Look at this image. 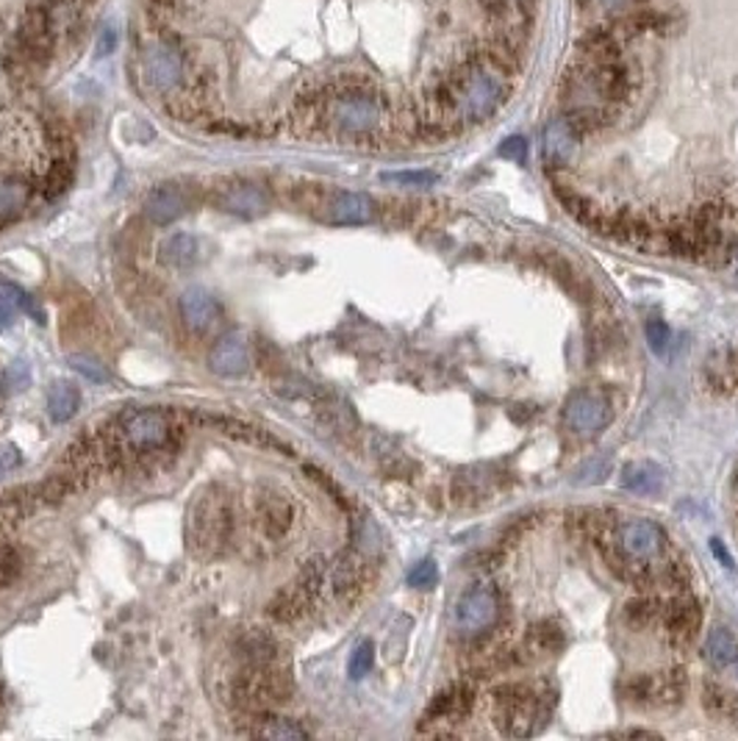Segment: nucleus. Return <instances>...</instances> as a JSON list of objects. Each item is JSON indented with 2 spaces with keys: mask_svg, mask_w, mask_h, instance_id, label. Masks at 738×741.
<instances>
[{
  "mask_svg": "<svg viewBox=\"0 0 738 741\" xmlns=\"http://www.w3.org/2000/svg\"><path fill=\"white\" fill-rule=\"evenodd\" d=\"M702 378L709 384L711 392L716 394H736L738 392V348H722L709 355Z\"/></svg>",
  "mask_w": 738,
  "mask_h": 741,
  "instance_id": "dca6fc26",
  "label": "nucleus"
},
{
  "mask_svg": "<svg viewBox=\"0 0 738 741\" xmlns=\"http://www.w3.org/2000/svg\"><path fill=\"white\" fill-rule=\"evenodd\" d=\"M70 367L84 375L86 380H92V384H106L109 380V373H106L104 364L95 362L92 355H70Z\"/></svg>",
  "mask_w": 738,
  "mask_h": 741,
  "instance_id": "7c9ffc66",
  "label": "nucleus"
},
{
  "mask_svg": "<svg viewBox=\"0 0 738 741\" xmlns=\"http://www.w3.org/2000/svg\"><path fill=\"white\" fill-rule=\"evenodd\" d=\"M702 708L722 722H738V694L714 680L702 687Z\"/></svg>",
  "mask_w": 738,
  "mask_h": 741,
  "instance_id": "4be33fe9",
  "label": "nucleus"
},
{
  "mask_svg": "<svg viewBox=\"0 0 738 741\" xmlns=\"http://www.w3.org/2000/svg\"><path fill=\"white\" fill-rule=\"evenodd\" d=\"M500 156L503 159H511V161H525V156H528V142L522 139V136H511V139H506L500 145Z\"/></svg>",
  "mask_w": 738,
  "mask_h": 741,
  "instance_id": "f704fd0d",
  "label": "nucleus"
},
{
  "mask_svg": "<svg viewBox=\"0 0 738 741\" xmlns=\"http://www.w3.org/2000/svg\"><path fill=\"white\" fill-rule=\"evenodd\" d=\"M292 517V506L283 497H267V500H262V527L273 539H278V536H283L289 531Z\"/></svg>",
  "mask_w": 738,
  "mask_h": 741,
  "instance_id": "393cba45",
  "label": "nucleus"
},
{
  "mask_svg": "<svg viewBox=\"0 0 738 741\" xmlns=\"http://www.w3.org/2000/svg\"><path fill=\"white\" fill-rule=\"evenodd\" d=\"M736 653H738L736 636H733L730 631H725V628H714V631L709 633V639L702 642V661L709 664L714 672H725L733 664V658H736Z\"/></svg>",
  "mask_w": 738,
  "mask_h": 741,
  "instance_id": "412c9836",
  "label": "nucleus"
},
{
  "mask_svg": "<svg viewBox=\"0 0 738 741\" xmlns=\"http://www.w3.org/2000/svg\"><path fill=\"white\" fill-rule=\"evenodd\" d=\"M711 552H714L716 558H719V564L725 567V570H733V558H730V552H727V547H725V542L722 539H711Z\"/></svg>",
  "mask_w": 738,
  "mask_h": 741,
  "instance_id": "4c0bfd02",
  "label": "nucleus"
},
{
  "mask_svg": "<svg viewBox=\"0 0 738 741\" xmlns=\"http://www.w3.org/2000/svg\"><path fill=\"white\" fill-rule=\"evenodd\" d=\"M150 7H156V9H172L178 3V0H147Z\"/></svg>",
  "mask_w": 738,
  "mask_h": 741,
  "instance_id": "58836bf2",
  "label": "nucleus"
},
{
  "mask_svg": "<svg viewBox=\"0 0 738 741\" xmlns=\"http://www.w3.org/2000/svg\"><path fill=\"white\" fill-rule=\"evenodd\" d=\"M384 181H395V184H409V186H427L434 184V172H386Z\"/></svg>",
  "mask_w": 738,
  "mask_h": 741,
  "instance_id": "72a5a7b5",
  "label": "nucleus"
},
{
  "mask_svg": "<svg viewBox=\"0 0 738 741\" xmlns=\"http://www.w3.org/2000/svg\"><path fill=\"white\" fill-rule=\"evenodd\" d=\"M70 175H73V170H70L68 161H64V159L53 161V167L45 172V190H48V195L53 197V195H59V192L68 190Z\"/></svg>",
  "mask_w": 738,
  "mask_h": 741,
  "instance_id": "2f4dec72",
  "label": "nucleus"
},
{
  "mask_svg": "<svg viewBox=\"0 0 738 741\" xmlns=\"http://www.w3.org/2000/svg\"><path fill=\"white\" fill-rule=\"evenodd\" d=\"M727 669H730V672L738 678V653H736V658H733V664H730V667H727Z\"/></svg>",
  "mask_w": 738,
  "mask_h": 741,
  "instance_id": "ea45409f",
  "label": "nucleus"
},
{
  "mask_svg": "<svg viewBox=\"0 0 738 741\" xmlns=\"http://www.w3.org/2000/svg\"><path fill=\"white\" fill-rule=\"evenodd\" d=\"M497 617H500V595L486 583L467 588L464 595L458 597L456 611H452L456 631L461 636H477V633L488 631L497 622Z\"/></svg>",
  "mask_w": 738,
  "mask_h": 741,
  "instance_id": "20e7f679",
  "label": "nucleus"
},
{
  "mask_svg": "<svg viewBox=\"0 0 738 741\" xmlns=\"http://www.w3.org/2000/svg\"><path fill=\"white\" fill-rule=\"evenodd\" d=\"M17 461H20V453H17V448H14V445H3V448H0V472L14 470V466H17Z\"/></svg>",
  "mask_w": 738,
  "mask_h": 741,
  "instance_id": "e433bc0d",
  "label": "nucleus"
},
{
  "mask_svg": "<svg viewBox=\"0 0 738 741\" xmlns=\"http://www.w3.org/2000/svg\"><path fill=\"white\" fill-rule=\"evenodd\" d=\"M217 206L228 215L258 217L269 209V195L258 184H231L217 195Z\"/></svg>",
  "mask_w": 738,
  "mask_h": 741,
  "instance_id": "ddd939ff",
  "label": "nucleus"
},
{
  "mask_svg": "<svg viewBox=\"0 0 738 741\" xmlns=\"http://www.w3.org/2000/svg\"><path fill=\"white\" fill-rule=\"evenodd\" d=\"M330 592L339 603H355L370 583V567L355 550H344L328 564Z\"/></svg>",
  "mask_w": 738,
  "mask_h": 741,
  "instance_id": "0eeeda50",
  "label": "nucleus"
},
{
  "mask_svg": "<svg viewBox=\"0 0 738 741\" xmlns=\"http://www.w3.org/2000/svg\"><path fill=\"white\" fill-rule=\"evenodd\" d=\"M178 308H181L183 325L195 333L211 331L217 319H220V306L214 301V294L203 287L186 289L181 294V301H178Z\"/></svg>",
  "mask_w": 738,
  "mask_h": 741,
  "instance_id": "9d476101",
  "label": "nucleus"
},
{
  "mask_svg": "<svg viewBox=\"0 0 738 741\" xmlns=\"http://www.w3.org/2000/svg\"><path fill=\"white\" fill-rule=\"evenodd\" d=\"M578 142L580 136L574 134V129L564 120V117L556 120V123H549L547 131H544V159H547V165L553 167V170L567 165V161L572 159Z\"/></svg>",
  "mask_w": 738,
  "mask_h": 741,
  "instance_id": "a211bd4d",
  "label": "nucleus"
},
{
  "mask_svg": "<svg viewBox=\"0 0 738 741\" xmlns=\"http://www.w3.org/2000/svg\"><path fill=\"white\" fill-rule=\"evenodd\" d=\"M375 664V647L373 642H361L359 647L353 649V656H350V664H348V675L353 680H361L370 675V669H373Z\"/></svg>",
  "mask_w": 738,
  "mask_h": 741,
  "instance_id": "cd10ccee",
  "label": "nucleus"
},
{
  "mask_svg": "<svg viewBox=\"0 0 738 741\" xmlns=\"http://www.w3.org/2000/svg\"><path fill=\"white\" fill-rule=\"evenodd\" d=\"M564 647H567V631L558 619L544 617L528 628L525 649L533 656H558Z\"/></svg>",
  "mask_w": 738,
  "mask_h": 741,
  "instance_id": "f3484780",
  "label": "nucleus"
},
{
  "mask_svg": "<svg viewBox=\"0 0 738 741\" xmlns=\"http://www.w3.org/2000/svg\"><path fill=\"white\" fill-rule=\"evenodd\" d=\"M375 217V203L361 192H336L325 203V220L334 226H366Z\"/></svg>",
  "mask_w": 738,
  "mask_h": 741,
  "instance_id": "9b49d317",
  "label": "nucleus"
},
{
  "mask_svg": "<svg viewBox=\"0 0 738 741\" xmlns=\"http://www.w3.org/2000/svg\"><path fill=\"white\" fill-rule=\"evenodd\" d=\"M208 364H211L214 373L226 375V378H237V375L247 373L251 353H247L242 333H226V337L217 339V344L208 353Z\"/></svg>",
  "mask_w": 738,
  "mask_h": 741,
  "instance_id": "f8f14e48",
  "label": "nucleus"
},
{
  "mask_svg": "<svg viewBox=\"0 0 738 741\" xmlns=\"http://www.w3.org/2000/svg\"><path fill=\"white\" fill-rule=\"evenodd\" d=\"M186 209H190V197L176 184H165L159 190H153L145 201V215L153 226H170Z\"/></svg>",
  "mask_w": 738,
  "mask_h": 741,
  "instance_id": "4468645a",
  "label": "nucleus"
},
{
  "mask_svg": "<svg viewBox=\"0 0 738 741\" xmlns=\"http://www.w3.org/2000/svg\"><path fill=\"white\" fill-rule=\"evenodd\" d=\"M497 728L508 739H528L547 725L556 692L544 683H500L492 689Z\"/></svg>",
  "mask_w": 738,
  "mask_h": 741,
  "instance_id": "f03ea898",
  "label": "nucleus"
},
{
  "mask_svg": "<svg viewBox=\"0 0 738 741\" xmlns=\"http://www.w3.org/2000/svg\"><path fill=\"white\" fill-rule=\"evenodd\" d=\"M31 203V186L17 175H0V226L20 220Z\"/></svg>",
  "mask_w": 738,
  "mask_h": 741,
  "instance_id": "6ab92c4d",
  "label": "nucleus"
},
{
  "mask_svg": "<svg viewBox=\"0 0 738 741\" xmlns=\"http://www.w3.org/2000/svg\"><path fill=\"white\" fill-rule=\"evenodd\" d=\"M228 527H231V514L222 500H201L192 506L190 542H197L201 547L220 545Z\"/></svg>",
  "mask_w": 738,
  "mask_h": 741,
  "instance_id": "1a4fd4ad",
  "label": "nucleus"
},
{
  "mask_svg": "<svg viewBox=\"0 0 738 741\" xmlns=\"http://www.w3.org/2000/svg\"><path fill=\"white\" fill-rule=\"evenodd\" d=\"M20 308V287L9 281H0V331L9 328Z\"/></svg>",
  "mask_w": 738,
  "mask_h": 741,
  "instance_id": "c85d7f7f",
  "label": "nucleus"
},
{
  "mask_svg": "<svg viewBox=\"0 0 738 741\" xmlns=\"http://www.w3.org/2000/svg\"><path fill=\"white\" fill-rule=\"evenodd\" d=\"M666 639L675 649H689L694 644L697 631L702 628V608L691 597H675L669 606L661 608Z\"/></svg>",
  "mask_w": 738,
  "mask_h": 741,
  "instance_id": "6e6552de",
  "label": "nucleus"
},
{
  "mask_svg": "<svg viewBox=\"0 0 738 741\" xmlns=\"http://www.w3.org/2000/svg\"><path fill=\"white\" fill-rule=\"evenodd\" d=\"M256 728L247 730L256 739H275V741H294V739H308V730L300 728L294 719H281V717H258Z\"/></svg>",
  "mask_w": 738,
  "mask_h": 741,
  "instance_id": "a878e982",
  "label": "nucleus"
},
{
  "mask_svg": "<svg viewBox=\"0 0 738 741\" xmlns=\"http://www.w3.org/2000/svg\"><path fill=\"white\" fill-rule=\"evenodd\" d=\"M178 434V417L167 409H125L111 420L109 428L98 434L106 464L150 459L172 448Z\"/></svg>",
  "mask_w": 738,
  "mask_h": 741,
  "instance_id": "f257e3e1",
  "label": "nucleus"
},
{
  "mask_svg": "<svg viewBox=\"0 0 738 741\" xmlns=\"http://www.w3.org/2000/svg\"><path fill=\"white\" fill-rule=\"evenodd\" d=\"M625 619L633 628L653 625L655 619H661V603L653 600V597H636V600L625 606Z\"/></svg>",
  "mask_w": 738,
  "mask_h": 741,
  "instance_id": "bb28decb",
  "label": "nucleus"
},
{
  "mask_svg": "<svg viewBox=\"0 0 738 741\" xmlns=\"http://www.w3.org/2000/svg\"><path fill=\"white\" fill-rule=\"evenodd\" d=\"M406 581H409V586H414V588L436 586V581H439V567H436L434 558H425V561H420V564L411 567L409 575H406Z\"/></svg>",
  "mask_w": 738,
  "mask_h": 741,
  "instance_id": "c756f323",
  "label": "nucleus"
},
{
  "mask_svg": "<svg viewBox=\"0 0 738 741\" xmlns=\"http://www.w3.org/2000/svg\"><path fill=\"white\" fill-rule=\"evenodd\" d=\"M475 705V689L467 683H452L450 689L439 692L425 710V722H450V719H461L470 714Z\"/></svg>",
  "mask_w": 738,
  "mask_h": 741,
  "instance_id": "2eb2a0df",
  "label": "nucleus"
},
{
  "mask_svg": "<svg viewBox=\"0 0 738 741\" xmlns=\"http://www.w3.org/2000/svg\"><path fill=\"white\" fill-rule=\"evenodd\" d=\"M142 78L153 93L170 95L176 98L181 89H186V64L183 56L167 42H147L142 48Z\"/></svg>",
  "mask_w": 738,
  "mask_h": 741,
  "instance_id": "7ed1b4c3",
  "label": "nucleus"
},
{
  "mask_svg": "<svg viewBox=\"0 0 738 741\" xmlns=\"http://www.w3.org/2000/svg\"><path fill=\"white\" fill-rule=\"evenodd\" d=\"M644 333H648V344L653 353L664 355L666 348H669L672 342V328L664 323V319H650L648 328H644Z\"/></svg>",
  "mask_w": 738,
  "mask_h": 741,
  "instance_id": "473e14b6",
  "label": "nucleus"
},
{
  "mask_svg": "<svg viewBox=\"0 0 738 741\" xmlns=\"http://www.w3.org/2000/svg\"><path fill=\"white\" fill-rule=\"evenodd\" d=\"M117 39H120V34H117L114 25H106L104 32H100V37H98V50H95V53H98V56L114 53Z\"/></svg>",
  "mask_w": 738,
  "mask_h": 741,
  "instance_id": "c9c22d12",
  "label": "nucleus"
},
{
  "mask_svg": "<svg viewBox=\"0 0 738 741\" xmlns=\"http://www.w3.org/2000/svg\"><path fill=\"white\" fill-rule=\"evenodd\" d=\"M686 687H689V680H686L683 669L639 675L628 683V700L641 708H672V705L683 703Z\"/></svg>",
  "mask_w": 738,
  "mask_h": 741,
  "instance_id": "39448f33",
  "label": "nucleus"
},
{
  "mask_svg": "<svg viewBox=\"0 0 738 741\" xmlns=\"http://www.w3.org/2000/svg\"><path fill=\"white\" fill-rule=\"evenodd\" d=\"M81 409V392L70 380H56L48 389V414L53 423H70Z\"/></svg>",
  "mask_w": 738,
  "mask_h": 741,
  "instance_id": "5701e85b",
  "label": "nucleus"
},
{
  "mask_svg": "<svg viewBox=\"0 0 738 741\" xmlns=\"http://www.w3.org/2000/svg\"><path fill=\"white\" fill-rule=\"evenodd\" d=\"M159 256L167 267H176V270L192 267L197 262V240L192 233H172L161 242Z\"/></svg>",
  "mask_w": 738,
  "mask_h": 741,
  "instance_id": "b1692460",
  "label": "nucleus"
},
{
  "mask_svg": "<svg viewBox=\"0 0 738 741\" xmlns=\"http://www.w3.org/2000/svg\"><path fill=\"white\" fill-rule=\"evenodd\" d=\"M622 489L633 495H658L664 489V470L655 461H630L622 470Z\"/></svg>",
  "mask_w": 738,
  "mask_h": 741,
  "instance_id": "aec40b11",
  "label": "nucleus"
},
{
  "mask_svg": "<svg viewBox=\"0 0 738 741\" xmlns=\"http://www.w3.org/2000/svg\"><path fill=\"white\" fill-rule=\"evenodd\" d=\"M610 420H614V411H610L608 398L594 389H578L564 405V423L580 436L603 434Z\"/></svg>",
  "mask_w": 738,
  "mask_h": 741,
  "instance_id": "423d86ee",
  "label": "nucleus"
}]
</instances>
